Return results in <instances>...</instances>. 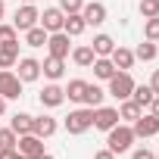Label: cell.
Returning <instances> with one entry per match:
<instances>
[{
	"mask_svg": "<svg viewBox=\"0 0 159 159\" xmlns=\"http://www.w3.org/2000/svg\"><path fill=\"white\" fill-rule=\"evenodd\" d=\"M131 143H134V131H131V125H116V128L106 131V147H109L116 156H119V153H128Z\"/></svg>",
	"mask_w": 159,
	"mask_h": 159,
	"instance_id": "cell-1",
	"label": "cell"
},
{
	"mask_svg": "<svg viewBox=\"0 0 159 159\" xmlns=\"http://www.w3.org/2000/svg\"><path fill=\"white\" fill-rule=\"evenodd\" d=\"M88 128H94V109L84 106V109H72L66 116V131L69 134H84Z\"/></svg>",
	"mask_w": 159,
	"mask_h": 159,
	"instance_id": "cell-2",
	"label": "cell"
},
{
	"mask_svg": "<svg viewBox=\"0 0 159 159\" xmlns=\"http://www.w3.org/2000/svg\"><path fill=\"white\" fill-rule=\"evenodd\" d=\"M131 91H134V78H131V72H116V75L109 78V97L128 100Z\"/></svg>",
	"mask_w": 159,
	"mask_h": 159,
	"instance_id": "cell-3",
	"label": "cell"
},
{
	"mask_svg": "<svg viewBox=\"0 0 159 159\" xmlns=\"http://www.w3.org/2000/svg\"><path fill=\"white\" fill-rule=\"evenodd\" d=\"M0 97L3 100H19L22 97V81L10 69H0Z\"/></svg>",
	"mask_w": 159,
	"mask_h": 159,
	"instance_id": "cell-4",
	"label": "cell"
},
{
	"mask_svg": "<svg viewBox=\"0 0 159 159\" xmlns=\"http://www.w3.org/2000/svg\"><path fill=\"white\" fill-rule=\"evenodd\" d=\"M38 19H41L38 7H34V3H22V7L16 10V16H13V28H16V31H28V28L38 25Z\"/></svg>",
	"mask_w": 159,
	"mask_h": 159,
	"instance_id": "cell-5",
	"label": "cell"
},
{
	"mask_svg": "<svg viewBox=\"0 0 159 159\" xmlns=\"http://www.w3.org/2000/svg\"><path fill=\"white\" fill-rule=\"evenodd\" d=\"M16 150L25 156V159H41L47 150H44V137H38V134H22L19 137V143H16Z\"/></svg>",
	"mask_w": 159,
	"mask_h": 159,
	"instance_id": "cell-6",
	"label": "cell"
},
{
	"mask_svg": "<svg viewBox=\"0 0 159 159\" xmlns=\"http://www.w3.org/2000/svg\"><path fill=\"white\" fill-rule=\"evenodd\" d=\"M13 69H16V75H19L22 84H31V81H38V78H41V62H38L34 56H22Z\"/></svg>",
	"mask_w": 159,
	"mask_h": 159,
	"instance_id": "cell-7",
	"label": "cell"
},
{
	"mask_svg": "<svg viewBox=\"0 0 159 159\" xmlns=\"http://www.w3.org/2000/svg\"><path fill=\"white\" fill-rule=\"evenodd\" d=\"M62 22H66V13H62L59 7H47V10L41 13V19H38V25H41L47 34H53V31H62Z\"/></svg>",
	"mask_w": 159,
	"mask_h": 159,
	"instance_id": "cell-8",
	"label": "cell"
},
{
	"mask_svg": "<svg viewBox=\"0 0 159 159\" xmlns=\"http://www.w3.org/2000/svg\"><path fill=\"white\" fill-rule=\"evenodd\" d=\"M72 38L66 34V31H53V34H47V50H50V56H59V59H66L69 53H72V44H69Z\"/></svg>",
	"mask_w": 159,
	"mask_h": 159,
	"instance_id": "cell-9",
	"label": "cell"
},
{
	"mask_svg": "<svg viewBox=\"0 0 159 159\" xmlns=\"http://www.w3.org/2000/svg\"><path fill=\"white\" fill-rule=\"evenodd\" d=\"M122 119H119V109L116 106H97L94 109V128H100V131H109V128H116Z\"/></svg>",
	"mask_w": 159,
	"mask_h": 159,
	"instance_id": "cell-10",
	"label": "cell"
},
{
	"mask_svg": "<svg viewBox=\"0 0 159 159\" xmlns=\"http://www.w3.org/2000/svg\"><path fill=\"white\" fill-rule=\"evenodd\" d=\"M131 131H134V137H153V134H159V119L150 112V116H137L134 122H131Z\"/></svg>",
	"mask_w": 159,
	"mask_h": 159,
	"instance_id": "cell-11",
	"label": "cell"
},
{
	"mask_svg": "<svg viewBox=\"0 0 159 159\" xmlns=\"http://www.w3.org/2000/svg\"><path fill=\"white\" fill-rule=\"evenodd\" d=\"M38 100H41V106H47V109H56V106H62L66 103V91L56 84V81H50L41 94H38Z\"/></svg>",
	"mask_w": 159,
	"mask_h": 159,
	"instance_id": "cell-12",
	"label": "cell"
},
{
	"mask_svg": "<svg viewBox=\"0 0 159 159\" xmlns=\"http://www.w3.org/2000/svg\"><path fill=\"white\" fill-rule=\"evenodd\" d=\"M41 72H44V78H50V81H59V78L66 75V59H59V56H47V59L41 62Z\"/></svg>",
	"mask_w": 159,
	"mask_h": 159,
	"instance_id": "cell-13",
	"label": "cell"
},
{
	"mask_svg": "<svg viewBox=\"0 0 159 159\" xmlns=\"http://www.w3.org/2000/svg\"><path fill=\"white\" fill-rule=\"evenodd\" d=\"M81 16H84L88 25H103V22H106V7L97 3V0H94V3H84V7H81Z\"/></svg>",
	"mask_w": 159,
	"mask_h": 159,
	"instance_id": "cell-14",
	"label": "cell"
},
{
	"mask_svg": "<svg viewBox=\"0 0 159 159\" xmlns=\"http://www.w3.org/2000/svg\"><path fill=\"white\" fill-rule=\"evenodd\" d=\"M56 128H59V125H56L53 116H34V128H31V134H38V137L47 140V137L56 134Z\"/></svg>",
	"mask_w": 159,
	"mask_h": 159,
	"instance_id": "cell-15",
	"label": "cell"
},
{
	"mask_svg": "<svg viewBox=\"0 0 159 159\" xmlns=\"http://www.w3.org/2000/svg\"><path fill=\"white\" fill-rule=\"evenodd\" d=\"M91 69H94V78H100V81H109V78L119 72V69L112 66V59H109V56H97V59L91 62Z\"/></svg>",
	"mask_w": 159,
	"mask_h": 159,
	"instance_id": "cell-16",
	"label": "cell"
},
{
	"mask_svg": "<svg viewBox=\"0 0 159 159\" xmlns=\"http://www.w3.org/2000/svg\"><path fill=\"white\" fill-rule=\"evenodd\" d=\"M109 59H112V66H116L119 72H128V69L134 66V50H128V47H116V50L109 53Z\"/></svg>",
	"mask_w": 159,
	"mask_h": 159,
	"instance_id": "cell-17",
	"label": "cell"
},
{
	"mask_svg": "<svg viewBox=\"0 0 159 159\" xmlns=\"http://www.w3.org/2000/svg\"><path fill=\"white\" fill-rule=\"evenodd\" d=\"M84 28H88V22H84V16H81V13H69V16H66V22H62V31H66L69 38L84 34Z\"/></svg>",
	"mask_w": 159,
	"mask_h": 159,
	"instance_id": "cell-18",
	"label": "cell"
},
{
	"mask_svg": "<svg viewBox=\"0 0 159 159\" xmlns=\"http://www.w3.org/2000/svg\"><path fill=\"white\" fill-rule=\"evenodd\" d=\"M94 59H97V53H94L91 44H78V47L72 50V62H75V66H81V69H91Z\"/></svg>",
	"mask_w": 159,
	"mask_h": 159,
	"instance_id": "cell-19",
	"label": "cell"
},
{
	"mask_svg": "<svg viewBox=\"0 0 159 159\" xmlns=\"http://www.w3.org/2000/svg\"><path fill=\"white\" fill-rule=\"evenodd\" d=\"M10 128L22 137V134H31V128H34V116H28V112H16L13 119H10Z\"/></svg>",
	"mask_w": 159,
	"mask_h": 159,
	"instance_id": "cell-20",
	"label": "cell"
},
{
	"mask_svg": "<svg viewBox=\"0 0 159 159\" xmlns=\"http://www.w3.org/2000/svg\"><path fill=\"white\" fill-rule=\"evenodd\" d=\"M62 91H66V100L81 103V100H84V91H88V81H81V78H72V81H69Z\"/></svg>",
	"mask_w": 159,
	"mask_h": 159,
	"instance_id": "cell-21",
	"label": "cell"
},
{
	"mask_svg": "<svg viewBox=\"0 0 159 159\" xmlns=\"http://www.w3.org/2000/svg\"><path fill=\"white\" fill-rule=\"evenodd\" d=\"M19 62V44H3L0 47V69H13Z\"/></svg>",
	"mask_w": 159,
	"mask_h": 159,
	"instance_id": "cell-22",
	"label": "cell"
},
{
	"mask_svg": "<svg viewBox=\"0 0 159 159\" xmlns=\"http://www.w3.org/2000/svg\"><path fill=\"white\" fill-rule=\"evenodd\" d=\"M159 56V47H156V41H140L137 44V50H134V59H143V62H150V59H156Z\"/></svg>",
	"mask_w": 159,
	"mask_h": 159,
	"instance_id": "cell-23",
	"label": "cell"
},
{
	"mask_svg": "<svg viewBox=\"0 0 159 159\" xmlns=\"http://www.w3.org/2000/svg\"><path fill=\"white\" fill-rule=\"evenodd\" d=\"M103 97H106V91L103 88H97V84H88V91H84V106H91V109H97V106H103Z\"/></svg>",
	"mask_w": 159,
	"mask_h": 159,
	"instance_id": "cell-24",
	"label": "cell"
},
{
	"mask_svg": "<svg viewBox=\"0 0 159 159\" xmlns=\"http://www.w3.org/2000/svg\"><path fill=\"white\" fill-rule=\"evenodd\" d=\"M156 94H153V88L150 84H134V91H131V100L143 109V106H150V100H153Z\"/></svg>",
	"mask_w": 159,
	"mask_h": 159,
	"instance_id": "cell-25",
	"label": "cell"
},
{
	"mask_svg": "<svg viewBox=\"0 0 159 159\" xmlns=\"http://www.w3.org/2000/svg\"><path fill=\"white\" fill-rule=\"evenodd\" d=\"M91 47H94V53H97V56H109V53L116 50V41H112L109 34H97Z\"/></svg>",
	"mask_w": 159,
	"mask_h": 159,
	"instance_id": "cell-26",
	"label": "cell"
},
{
	"mask_svg": "<svg viewBox=\"0 0 159 159\" xmlns=\"http://www.w3.org/2000/svg\"><path fill=\"white\" fill-rule=\"evenodd\" d=\"M140 112H143V109H140L131 97H128V100H122V106H119V119H125V122H134Z\"/></svg>",
	"mask_w": 159,
	"mask_h": 159,
	"instance_id": "cell-27",
	"label": "cell"
},
{
	"mask_svg": "<svg viewBox=\"0 0 159 159\" xmlns=\"http://www.w3.org/2000/svg\"><path fill=\"white\" fill-rule=\"evenodd\" d=\"M25 44H28V47H44V44H47V31H44L41 25L28 28V31H25Z\"/></svg>",
	"mask_w": 159,
	"mask_h": 159,
	"instance_id": "cell-28",
	"label": "cell"
},
{
	"mask_svg": "<svg viewBox=\"0 0 159 159\" xmlns=\"http://www.w3.org/2000/svg\"><path fill=\"white\" fill-rule=\"evenodd\" d=\"M3 44H19V31L13 28V25H3L0 22V47Z\"/></svg>",
	"mask_w": 159,
	"mask_h": 159,
	"instance_id": "cell-29",
	"label": "cell"
},
{
	"mask_svg": "<svg viewBox=\"0 0 159 159\" xmlns=\"http://www.w3.org/2000/svg\"><path fill=\"white\" fill-rule=\"evenodd\" d=\"M19 143V134L13 131V128H0V150H10V147H16Z\"/></svg>",
	"mask_w": 159,
	"mask_h": 159,
	"instance_id": "cell-30",
	"label": "cell"
},
{
	"mask_svg": "<svg viewBox=\"0 0 159 159\" xmlns=\"http://www.w3.org/2000/svg\"><path fill=\"white\" fill-rule=\"evenodd\" d=\"M137 10H140L143 19H153V16H159V0H140Z\"/></svg>",
	"mask_w": 159,
	"mask_h": 159,
	"instance_id": "cell-31",
	"label": "cell"
},
{
	"mask_svg": "<svg viewBox=\"0 0 159 159\" xmlns=\"http://www.w3.org/2000/svg\"><path fill=\"white\" fill-rule=\"evenodd\" d=\"M143 38L147 41H159V16H153V19L143 22Z\"/></svg>",
	"mask_w": 159,
	"mask_h": 159,
	"instance_id": "cell-32",
	"label": "cell"
},
{
	"mask_svg": "<svg viewBox=\"0 0 159 159\" xmlns=\"http://www.w3.org/2000/svg\"><path fill=\"white\" fill-rule=\"evenodd\" d=\"M81 7H84V0H59V10L69 16V13H81Z\"/></svg>",
	"mask_w": 159,
	"mask_h": 159,
	"instance_id": "cell-33",
	"label": "cell"
},
{
	"mask_svg": "<svg viewBox=\"0 0 159 159\" xmlns=\"http://www.w3.org/2000/svg\"><path fill=\"white\" fill-rule=\"evenodd\" d=\"M131 159H156V153H153V150H147V147H140V150H134V153H131Z\"/></svg>",
	"mask_w": 159,
	"mask_h": 159,
	"instance_id": "cell-34",
	"label": "cell"
},
{
	"mask_svg": "<svg viewBox=\"0 0 159 159\" xmlns=\"http://www.w3.org/2000/svg\"><path fill=\"white\" fill-rule=\"evenodd\" d=\"M0 159H25L16 147H10V150H0Z\"/></svg>",
	"mask_w": 159,
	"mask_h": 159,
	"instance_id": "cell-35",
	"label": "cell"
},
{
	"mask_svg": "<svg viewBox=\"0 0 159 159\" xmlns=\"http://www.w3.org/2000/svg\"><path fill=\"white\" fill-rule=\"evenodd\" d=\"M94 159H116V153H112L109 147H103V150H97V153H94Z\"/></svg>",
	"mask_w": 159,
	"mask_h": 159,
	"instance_id": "cell-36",
	"label": "cell"
},
{
	"mask_svg": "<svg viewBox=\"0 0 159 159\" xmlns=\"http://www.w3.org/2000/svg\"><path fill=\"white\" fill-rule=\"evenodd\" d=\"M150 88H153V94H159V69H156L153 78H150Z\"/></svg>",
	"mask_w": 159,
	"mask_h": 159,
	"instance_id": "cell-37",
	"label": "cell"
},
{
	"mask_svg": "<svg viewBox=\"0 0 159 159\" xmlns=\"http://www.w3.org/2000/svg\"><path fill=\"white\" fill-rule=\"evenodd\" d=\"M150 112H153V116H156V119H159V94H156V97H153V100H150Z\"/></svg>",
	"mask_w": 159,
	"mask_h": 159,
	"instance_id": "cell-38",
	"label": "cell"
},
{
	"mask_svg": "<svg viewBox=\"0 0 159 159\" xmlns=\"http://www.w3.org/2000/svg\"><path fill=\"white\" fill-rule=\"evenodd\" d=\"M3 16H7V7H3V0H0V22H3Z\"/></svg>",
	"mask_w": 159,
	"mask_h": 159,
	"instance_id": "cell-39",
	"label": "cell"
},
{
	"mask_svg": "<svg viewBox=\"0 0 159 159\" xmlns=\"http://www.w3.org/2000/svg\"><path fill=\"white\" fill-rule=\"evenodd\" d=\"M3 109H7V100H3V97H0V116H3Z\"/></svg>",
	"mask_w": 159,
	"mask_h": 159,
	"instance_id": "cell-40",
	"label": "cell"
},
{
	"mask_svg": "<svg viewBox=\"0 0 159 159\" xmlns=\"http://www.w3.org/2000/svg\"><path fill=\"white\" fill-rule=\"evenodd\" d=\"M41 159H56V156H50V153H44V156H41Z\"/></svg>",
	"mask_w": 159,
	"mask_h": 159,
	"instance_id": "cell-41",
	"label": "cell"
},
{
	"mask_svg": "<svg viewBox=\"0 0 159 159\" xmlns=\"http://www.w3.org/2000/svg\"><path fill=\"white\" fill-rule=\"evenodd\" d=\"M22 3H38V0H22Z\"/></svg>",
	"mask_w": 159,
	"mask_h": 159,
	"instance_id": "cell-42",
	"label": "cell"
},
{
	"mask_svg": "<svg viewBox=\"0 0 159 159\" xmlns=\"http://www.w3.org/2000/svg\"><path fill=\"white\" fill-rule=\"evenodd\" d=\"M156 159H159V153H156Z\"/></svg>",
	"mask_w": 159,
	"mask_h": 159,
	"instance_id": "cell-43",
	"label": "cell"
}]
</instances>
